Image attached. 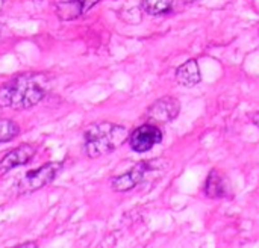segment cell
<instances>
[{
	"mask_svg": "<svg viewBox=\"0 0 259 248\" xmlns=\"http://www.w3.org/2000/svg\"><path fill=\"white\" fill-rule=\"evenodd\" d=\"M18 126L11 120H0V142L14 139L18 135Z\"/></svg>",
	"mask_w": 259,
	"mask_h": 248,
	"instance_id": "7c38bea8",
	"label": "cell"
},
{
	"mask_svg": "<svg viewBox=\"0 0 259 248\" xmlns=\"http://www.w3.org/2000/svg\"><path fill=\"white\" fill-rule=\"evenodd\" d=\"M179 0H143V9L150 15H168L175 11ZM182 2V0H181ZM184 3V2H182Z\"/></svg>",
	"mask_w": 259,
	"mask_h": 248,
	"instance_id": "8fae6325",
	"label": "cell"
},
{
	"mask_svg": "<svg viewBox=\"0 0 259 248\" xmlns=\"http://www.w3.org/2000/svg\"><path fill=\"white\" fill-rule=\"evenodd\" d=\"M202 80L200 68L196 59H190L184 62L178 70H176V82L182 86L191 88L196 86Z\"/></svg>",
	"mask_w": 259,
	"mask_h": 248,
	"instance_id": "30bf717a",
	"label": "cell"
},
{
	"mask_svg": "<svg viewBox=\"0 0 259 248\" xmlns=\"http://www.w3.org/2000/svg\"><path fill=\"white\" fill-rule=\"evenodd\" d=\"M46 95L35 74H20L0 88V108L27 109Z\"/></svg>",
	"mask_w": 259,
	"mask_h": 248,
	"instance_id": "6da1fadb",
	"label": "cell"
},
{
	"mask_svg": "<svg viewBox=\"0 0 259 248\" xmlns=\"http://www.w3.org/2000/svg\"><path fill=\"white\" fill-rule=\"evenodd\" d=\"M153 170H155V164L153 162H140L134 168H131L127 173L114 177L111 180V186L117 192L131 191L137 185H140L141 182H144V179L147 177V174L152 173Z\"/></svg>",
	"mask_w": 259,
	"mask_h": 248,
	"instance_id": "5b68a950",
	"label": "cell"
},
{
	"mask_svg": "<svg viewBox=\"0 0 259 248\" xmlns=\"http://www.w3.org/2000/svg\"><path fill=\"white\" fill-rule=\"evenodd\" d=\"M252 120H253V123H255V124L259 127V112H256V114L252 117Z\"/></svg>",
	"mask_w": 259,
	"mask_h": 248,
	"instance_id": "4fadbf2b",
	"label": "cell"
},
{
	"mask_svg": "<svg viewBox=\"0 0 259 248\" xmlns=\"http://www.w3.org/2000/svg\"><path fill=\"white\" fill-rule=\"evenodd\" d=\"M61 168H62L61 162H50V164L39 167L38 170L26 173L17 183L18 194H29V192L44 188L58 176Z\"/></svg>",
	"mask_w": 259,
	"mask_h": 248,
	"instance_id": "3957f363",
	"label": "cell"
},
{
	"mask_svg": "<svg viewBox=\"0 0 259 248\" xmlns=\"http://www.w3.org/2000/svg\"><path fill=\"white\" fill-rule=\"evenodd\" d=\"M17 247H36V244H33V242H27V244H21V245H17Z\"/></svg>",
	"mask_w": 259,
	"mask_h": 248,
	"instance_id": "5bb4252c",
	"label": "cell"
},
{
	"mask_svg": "<svg viewBox=\"0 0 259 248\" xmlns=\"http://www.w3.org/2000/svg\"><path fill=\"white\" fill-rule=\"evenodd\" d=\"M184 3H193V2H196V0H182Z\"/></svg>",
	"mask_w": 259,
	"mask_h": 248,
	"instance_id": "9a60e30c",
	"label": "cell"
},
{
	"mask_svg": "<svg viewBox=\"0 0 259 248\" xmlns=\"http://www.w3.org/2000/svg\"><path fill=\"white\" fill-rule=\"evenodd\" d=\"M129 138V130L114 123L93 124L83 138V147L88 158H100L117 150Z\"/></svg>",
	"mask_w": 259,
	"mask_h": 248,
	"instance_id": "7a4b0ae2",
	"label": "cell"
},
{
	"mask_svg": "<svg viewBox=\"0 0 259 248\" xmlns=\"http://www.w3.org/2000/svg\"><path fill=\"white\" fill-rule=\"evenodd\" d=\"M181 111V103L175 97H162L158 98L150 108L147 109V118L153 124H165L173 121Z\"/></svg>",
	"mask_w": 259,
	"mask_h": 248,
	"instance_id": "8992f818",
	"label": "cell"
},
{
	"mask_svg": "<svg viewBox=\"0 0 259 248\" xmlns=\"http://www.w3.org/2000/svg\"><path fill=\"white\" fill-rule=\"evenodd\" d=\"M162 138L164 135L159 126L149 123V124L140 126L129 135V145L134 152L144 153V152L152 150L159 142H162Z\"/></svg>",
	"mask_w": 259,
	"mask_h": 248,
	"instance_id": "277c9868",
	"label": "cell"
},
{
	"mask_svg": "<svg viewBox=\"0 0 259 248\" xmlns=\"http://www.w3.org/2000/svg\"><path fill=\"white\" fill-rule=\"evenodd\" d=\"M229 183L225 174H222L219 170H212L208 174V179L205 182V194L209 199H223L228 195Z\"/></svg>",
	"mask_w": 259,
	"mask_h": 248,
	"instance_id": "9c48e42d",
	"label": "cell"
},
{
	"mask_svg": "<svg viewBox=\"0 0 259 248\" xmlns=\"http://www.w3.org/2000/svg\"><path fill=\"white\" fill-rule=\"evenodd\" d=\"M36 153V148L30 144H21L18 147H15L14 150H11L9 153H6L2 161H0V176H5L6 173H9L11 170L27 164Z\"/></svg>",
	"mask_w": 259,
	"mask_h": 248,
	"instance_id": "52a82bcc",
	"label": "cell"
},
{
	"mask_svg": "<svg viewBox=\"0 0 259 248\" xmlns=\"http://www.w3.org/2000/svg\"><path fill=\"white\" fill-rule=\"evenodd\" d=\"M0 32H2V27H0Z\"/></svg>",
	"mask_w": 259,
	"mask_h": 248,
	"instance_id": "2e32d148",
	"label": "cell"
},
{
	"mask_svg": "<svg viewBox=\"0 0 259 248\" xmlns=\"http://www.w3.org/2000/svg\"><path fill=\"white\" fill-rule=\"evenodd\" d=\"M99 0H53L56 15L61 20H76L90 11Z\"/></svg>",
	"mask_w": 259,
	"mask_h": 248,
	"instance_id": "ba28073f",
	"label": "cell"
}]
</instances>
